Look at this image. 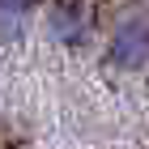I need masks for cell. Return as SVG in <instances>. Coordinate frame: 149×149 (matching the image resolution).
<instances>
[{"label": "cell", "mask_w": 149, "mask_h": 149, "mask_svg": "<svg viewBox=\"0 0 149 149\" xmlns=\"http://www.w3.org/2000/svg\"><path fill=\"white\" fill-rule=\"evenodd\" d=\"M26 26H30V13L0 0V43H17V38L26 34Z\"/></svg>", "instance_id": "3957f363"}, {"label": "cell", "mask_w": 149, "mask_h": 149, "mask_svg": "<svg viewBox=\"0 0 149 149\" xmlns=\"http://www.w3.org/2000/svg\"><path fill=\"white\" fill-rule=\"evenodd\" d=\"M47 30L64 47H90L94 43V17L85 0H51L47 4Z\"/></svg>", "instance_id": "7a4b0ae2"}, {"label": "cell", "mask_w": 149, "mask_h": 149, "mask_svg": "<svg viewBox=\"0 0 149 149\" xmlns=\"http://www.w3.org/2000/svg\"><path fill=\"white\" fill-rule=\"evenodd\" d=\"M107 60L119 72H149V9L132 4V9L115 13L111 30H107Z\"/></svg>", "instance_id": "6da1fadb"}]
</instances>
